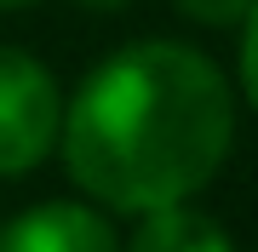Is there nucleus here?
Returning <instances> with one entry per match:
<instances>
[{
	"label": "nucleus",
	"instance_id": "39448f33",
	"mask_svg": "<svg viewBox=\"0 0 258 252\" xmlns=\"http://www.w3.org/2000/svg\"><path fill=\"white\" fill-rule=\"evenodd\" d=\"M178 12L201 29H235L252 12V0H178Z\"/></svg>",
	"mask_w": 258,
	"mask_h": 252
},
{
	"label": "nucleus",
	"instance_id": "20e7f679",
	"mask_svg": "<svg viewBox=\"0 0 258 252\" xmlns=\"http://www.w3.org/2000/svg\"><path fill=\"white\" fill-rule=\"evenodd\" d=\"M126 252H235V241L218 218L178 201V206H161V212H144V224L132 229Z\"/></svg>",
	"mask_w": 258,
	"mask_h": 252
},
{
	"label": "nucleus",
	"instance_id": "423d86ee",
	"mask_svg": "<svg viewBox=\"0 0 258 252\" xmlns=\"http://www.w3.org/2000/svg\"><path fill=\"white\" fill-rule=\"evenodd\" d=\"M241 92L258 109V0H252L247 18H241Z\"/></svg>",
	"mask_w": 258,
	"mask_h": 252
},
{
	"label": "nucleus",
	"instance_id": "f03ea898",
	"mask_svg": "<svg viewBox=\"0 0 258 252\" xmlns=\"http://www.w3.org/2000/svg\"><path fill=\"white\" fill-rule=\"evenodd\" d=\"M63 92L52 69L18 46H0V178H23L57 149Z\"/></svg>",
	"mask_w": 258,
	"mask_h": 252
},
{
	"label": "nucleus",
	"instance_id": "0eeeda50",
	"mask_svg": "<svg viewBox=\"0 0 258 252\" xmlns=\"http://www.w3.org/2000/svg\"><path fill=\"white\" fill-rule=\"evenodd\" d=\"M75 6H86V12H120V6H132V0H75Z\"/></svg>",
	"mask_w": 258,
	"mask_h": 252
},
{
	"label": "nucleus",
	"instance_id": "f257e3e1",
	"mask_svg": "<svg viewBox=\"0 0 258 252\" xmlns=\"http://www.w3.org/2000/svg\"><path fill=\"white\" fill-rule=\"evenodd\" d=\"M63 166L109 212H161L218 178L235 143V98L207 52L138 40L103 57L63 103Z\"/></svg>",
	"mask_w": 258,
	"mask_h": 252
},
{
	"label": "nucleus",
	"instance_id": "7ed1b4c3",
	"mask_svg": "<svg viewBox=\"0 0 258 252\" xmlns=\"http://www.w3.org/2000/svg\"><path fill=\"white\" fill-rule=\"evenodd\" d=\"M0 252H120V235L98 206L46 201L0 229Z\"/></svg>",
	"mask_w": 258,
	"mask_h": 252
},
{
	"label": "nucleus",
	"instance_id": "6e6552de",
	"mask_svg": "<svg viewBox=\"0 0 258 252\" xmlns=\"http://www.w3.org/2000/svg\"><path fill=\"white\" fill-rule=\"evenodd\" d=\"M12 6H29V0H0V12H12Z\"/></svg>",
	"mask_w": 258,
	"mask_h": 252
}]
</instances>
